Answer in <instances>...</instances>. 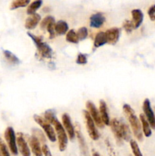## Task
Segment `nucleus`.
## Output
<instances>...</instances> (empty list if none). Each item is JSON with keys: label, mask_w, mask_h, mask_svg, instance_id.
<instances>
[{"label": "nucleus", "mask_w": 155, "mask_h": 156, "mask_svg": "<svg viewBox=\"0 0 155 156\" xmlns=\"http://www.w3.org/2000/svg\"><path fill=\"white\" fill-rule=\"evenodd\" d=\"M112 132L113 133V136H115V140H116L117 143L119 145H122L123 143V136L122 133V128L121 124H120V120H118L116 118L112 119L110 120V123H109Z\"/></svg>", "instance_id": "9d476101"}, {"label": "nucleus", "mask_w": 155, "mask_h": 156, "mask_svg": "<svg viewBox=\"0 0 155 156\" xmlns=\"http://www.w3.org/2000/svg\"><path fill=\"white\" fill-rule=\"evenodd\" d=\"M153 112H154V114H155V108H154V111H153Z\"/></svg>", "instance_id": "58836bf2"}, {"label": "nucleus", "mask_w": 155, "mask_h": 156, "mask_svg": "<svg viewBox=\"0 0 155 156\" xmlns=\"http://www.w3.org/2000/svg\"><path fill=\"white\" fill-rule=\"evenodd\" d=\"M68 31V25L65 21H57L55 24V32L58 35H65Z\"/></svg>", "instance_id": "aec40b11"}, {"label": "nucleus", "mask_w": 155, "mask_h": 156, "mask_svg": "<svg viewBox=\"0 0 155 156\" xmlns=\"http://www.w3.org/2000/svg\"><path fill=\"white\" fill-rule=\"evenodd\" d=\"M120 124H121L122 128V136L123 140H126L127 142H130L132 140V133H131L130 128L129 127V125L126 123L123 120H120Z\"/></svg>", "instance_id": "4be33fe9"}, {"label": "nucleus", "mask_w": 155, "mask_h": 156, "mask_svg": "<svg viewBox=\"0 0 155 156\" xmlns=\"http://www.w3.org/2000/svg\"><path fill=\"white\" fill-rule=\"evenodd\" d=\"M53 21H55L54 18L53 16H46L43 18V19L41 21L40 23V28L43 29V30H46V27L48 26V24L50 23L53 22Z\"/></svg>", "instance_id": "7c9ffc66"}, {"label": "nucleus", "mask_w": 155, "mask_h": 156, "mask_svg": "<svg viewBox=\"0 0 155 156\" xmlns=\"http://www.w3.org/2000/svg\"><path fill=\"white\" fill-rule=\"evenodd\" d=\"M66 41L68 42L71 43V44H78V38L77 33L74 31V30L71 29V30H68L66 34Z\"/></svg>", "instance_id": "bb28decb"}, {"label": "nucleus", "mask_w": 155, "mask_h": 156, "mask_svg": "<svg viewBox=\"0 0 155 156\" xmlns=\"http://www.w3.org/2000/svg\"><path fill=\"white\" fill-rule=\"evenodd\" d=\"M106 44H107V39H106V36L105 32H98V33L96 34L95 38H94V47H95V48H99V47L105 45Z\"/></svg>", "instance_id": "412c9836"}, {"label": "nucleus", "mask_w": 155, "mask_h": 156, "mask_svg": "<svg viewBox=\"0 0 155 156\" xmlns=\"http://www.w3.org/2000/svg\"><path fill=\"white\" fill-rule=\"evenodd\" d=\"M29 144L31 148L32 152L35 156H43L42 148L40 146V142L35 136H31L29 138Z\"/></svg>", "instance_id": "f3484780"}, {"label": "nucleus", "mask_w": 155, "mask_h": 156, "mask_svg": "<svg viewBox=\"0 0 155 156\" xmlns=\"http://www.w3.org/2000/svg\"><path fill=\"white\" fill-rule=\"evenodd\" d=\"M139 118H140L139 119L140 122H141V127H142L143 133H144V135L146 137H150L152 134L151 127H150L147 120L146 119L144 114H140Z\"/></svg>", "instance_id": "6ab92c4d"}, {"label": "nucleus", "mask_w": 155, "mask_h": 156, "mask_svg": "<svg viewBox=\"0 0 155 156\" xmlns=\"http://www.w3.org/2000/svg\"><path fill=\"white\" fill-rule=\"evenodd\" d=\"M24 136L22 133H17V146L22 156H30V150L28 144L24 139Z\"/></svg>", "instance_id": "9b49d317"}, {"label": "nucleus", "mask_w": 155, "mask_h": 156, "mask_svg": "<svg viewBox=\"0 0 155 156\" xmlns=\"http://www.w3.org/2000/svg\"><path fill=\"white\" fill-rule=\"evenodd\" d=\"M3 55L6 60L12 65H18L20 63V59L15 56V54L10 52L9 50H3Z\"/></svg>", "instance_id": "5701e85b"}, {"label": "nucleus", "mask_w": 155, "mask_h": 156, "mask_svg": "<svg viewBox=\"0 0 155 156\" xmlns=\"http://www.w3.org/2000/svg\"><path fill=\"white\" fill-rule=\"evenodd\" d=\"M123 111L129 120L130 126L132 127V131H133L134 136L136 137V139L139 141H142L143 140V133L142 127H141V122L138 118V117L135 114V111L132 109L130 105L125 104L122 107Z\"/></svg>", "instance_id": "f257e3e1"}, {"label": "nucleus", "mask_w": 155, "mask_h": 156, "mask_svg": "<svg viewBox=\"0 0 155 156\" xmlns=\"http://www.w3.org/2000/svg\"><path fill=\"white\" fill-rule=\"evenodd\" d=\"M143 111L144 113L146 119L148 121L150 127L155 129V114L153 109L151 108L150 101L148 98H146L143 102Z\"/></svg>", "instance_id": "6e6552de"}, {"label": "nucleus", "mask_w": 155, "mask_h": 156, "mask_svg": "<svg viewBox=\"0 0 155 156\" xmlns=\"http://www.w3.org/2000/svg\"><path fill=\"white\" fill-rule=\"evenodd\" d=\"M0 155L1 156H10L7 146L3 143V141H2L0 143Z\"/></svg>", "instance_id": "f704fd0d"}, {"label": "nucleus", "mask_w": 155, "mask_h": 156, "mask_svg": "<svg viewBox=\"0 0 155 156\" xmlns=\"http://www.w3.org/2000/svg\"><path fill=\"white\" fill-rule=\"evenodd\" d=\"M88 62V58L85 54L83 53H79L77 59H76V63L79 64V65H84Z\"/></svg>", "instance_id": "72a5a7b5"}, {"label": "nucleus", "mask_w": 155, "mask_h": 156, "mask_svg": "<svg viewBox=\"0 0 155 156\" xmlns=\"http://www.w3.org/2000/svg\"><path fill=\"white\" fill-rule=\"evenodd\" d=\"M4 136L11 152H12L14 155H18V146H17L16 134H15V130H14L13 128L11 127V126H9V127L5 129V131Z\"/></svg>", "instance_id": "423d86ee"}, {"label": "nucleus", "mask_w": 155, "mask_h": 156, "mask_svg": "<svg viewBox=\"0 0 155 156\" xmlns=\"http://www.w3.org/2000/svg\"><path fill=\"white\" fill-rule=\"evenodd\" d=\"M83 115L84 117L85 123H86L87 130H88V135L93 140H98L100 138V133L96 127V124L93 120L92 117L90 115L88 111H83Z\"/></svg>", "instance_id": "39448f33"}, {"label": "nucleus", "mask_w": 155, "mask_h": 156, "mask_svg": "<svg viewBox=\"0 0 155 156\" xmlns=\"http://www.w3.org/2000/svg\"><path fill=\"white\" fill-rule=\"evenodd\" d=\"M76 33H77L78 41H84V40L86 39L88 35V28L85 27H81L78 30V31Z\"/></svg>", "instance_id": "c756f323"}, {"label": "nucleus", "mask_w": 155, "mask_h": 156, "mask_svg": "<svg viewBox=\"0 0 155 156\" xmlns=\"http://www.w3.org/2000/svg\"><path fill=\"white\" fill-rule=\"evenodd\" d=\"M29 2H30V0H14L11 5L10 9L11 10H15L18 8L26 7L29 5Z\"/></svg>", "instance_id": "a878e982"}, {"label": "nucleus", "mask_w": 155, "mask_h": 156, "mask_svg": "<svg viewBox=\"0 0 155 156\" xmlns=\"http://www.w3.org/2000/svg\"><path fill=\"white\" fill-rule=\"evenodd\" d=\"M55 21L50 23L48 24V26L46 27V30L48 31L49 34H50V39H53L56 37V32H55Z\"/></svg>", "instance_id": "473e14b6"}, {"label": "nucleus", "mask_w": 155, "mask_h": 156, "mask_svg": "<svg viewBox=\"0 0 155 156\" xmlns=\"http://www.w3.org/2000/svg\"><path fill=\"white\" fill-rule=\"evenodd\" d=\"M93 156H100V154L98 153V152H94V153H93Z\"/></svg>", "instance_id": "4c0bfd02"}, {"label": "nucleus", "mask_w": 155, "mask_h": 156, "mask_svg": "<svg viewBox=\"0 0 155 156\" xmlns=\"http://www.w3.org/2000/svg\"><path fill=\"white\" fill-rule=\"evenodd\" d=\"M147 14H148L149 18L151 21H155V5H153L149 8Z\"/></svg>", "instance_id": "c9c22d12"}, {"label": "nucleus", "mask_w": 155, "mask_h": 156, "mask_svg": "<svg viewBox=\"0 0 155 156\" xmlns=\"http://www.w3.org/2000/svg\"><path fill=\"white\" fill-rule=\"evenodd\" d=\"M27 35L31 38L32 41H33V44L36 45V48H37L38 52L40 53V56L43 58H52L53 56V50L51 47L47 44L46 43L43 41L42 37H37L36 35L33 34L31 33L27 32Z\"/></svg>", "instance_id": "f03ea898"}, {"label": "nucleus", "mask_w": 155, "mask_h": 156, "mask_svg": "<svg viewBox=\"0 0 155 156\" xmlns=\"http://www.w3.org/2000/svg\"><path fill=\"white\" fill-rule=\"evenodd\" d=\"M75 136H77L79 146H80V149L81 151V153L84 156H88V149L87 146L86 142H85L84 138L82 133L81 131L79 126H77L75 129Z\"/></svg>", "instance_id": "4468645a"}, {"label": "nucleus", "mask_w": 155, "mask_h": 156, "mask_svg": "<svg viewBox=\"0 0 155 156\" xmlns=\"http://www.w3.org/2000/svg\"><path fill=\"white\" fill-rule=\"evenodd\" d=\"M130 156H131V155H130Z\"/></svg>", "instance_id": "ea45409f"}, {"label": "nucleus", "mask_w": 155, "mask_h": 156, "mask_svg": "<svg viewBox=\"0 0 155 156\" xmlns=\"http://www.w3.org/2000/svg\"><path fill=\"white\" fill-rule=\"evenodd\" d=\"M122 27L127 33H131L135 29L133 22H132V21H130V20H126L123 22Z\"/></svg>", "instance_id": "2f4dec72"}, {"label": "nucleus", "mask_w": 155, "mask_h": 156, "mask_svg": "<svg viewBox=\"0 0 155 156\" xmlns=\"http://www.w3.org/2000/svg\"><path fill=\"white\" fill-rule=\"evenodd\" d=\"M44 119H45L46 121H48L51 125H53V123H54L56 120H58L57 117H56V112L52 109L47 110V111H46L45 112H44Z\"/></svg>", "instance_id": "393cba45"}, {"label": "nucleus", "mask_w": 155, "mask_h": 156, "mask_svg": "<svg viewBox=\"0 0 155 156\" xmlns=\"http://www.w3.org/2000/svg\"><path fill=\"white\" fill-rule=\"evenodd\" d=\"M53 126L56 130V134L57 136L58 141H59V149L61 152H64L66 149L67 145H68V135L65 132L62 123L56 120L53 123Z\"/></svg>", "instance_id": "7ed1b4c3"}, {"label": "nucleus", "mask_w": 155, "mask_h": 156, "mask_svg": "<svg viewBox=\"0 0 155 156\" xmlns=\"http://www.w3.org/2000/svg\"><path fill=\"white\" fill-rule=\"evenodd\" d=\"M33 120H35L36 123L39 125L40 126L43 128V129L45 132L46 135L47 136L49 140L51 142H56V134L55 133L54 129L52 127V125L49 123L48 121L45 120L43 117H40L39 115H33Z\"/></svg>", "instance_id": "20e7f679"}, {"label": "nucleus", "mask_w": 155, "mask_h": 156, "mask_svg": "<svg viewBox=\"0 0 155 156\" xmlns=\"http://www.w3.org/2000/svg\"><path fill=\"white\" fill-rule=\"evenodd\" d=\"M40 20L41 17L39 14H33V15H30L26 19L24 26H25L26 29H27V30H33V29H34L37 26V24H39Z\"/></svg>", "instance_id": "dca6fc26"}, {"label": "nucleus", "mask_w": 155, "mask_h": 156, "mask_svg": "<svg viewBox=\"0 0 155 156\" xmlns=\"http://www.w3.org/2000/svg\"><path fill=\"white\" fill-rule=\"evenodd\" d=\"M132 22H133L135 29L138 28L142 24L144 20V14L140 9H134L132 11Z\"/></svg>", "instance_id": "a211bd4d"}, {"label": "nucleus", "mask_w": 155, "mask_h": 156, "mask_svg": "<svg viewBox=\"0 0 155 156\" xmlns=\"http://www.w3.org/2000/svg\"><path fill=\"white\" fill-rule=\"evenodd\" d=\"M107 39V44L115 45L119 41L121 34V30L119 27H112L105 32Z\"/></svg>", "instance_id": "f8f14e48"}, {"label": "nucleus", "mask_w": 155, "mask_h": 156, "mask_svg": "<svg viewBox=\"0 0 155 156\" xmlns=\"http://www.w3.org/2000/svg\"><path fill=\"white\" fill-rule=\"evenodd\" d=\"M129 143H130L131 149H132L134 156H143L141 150H140L139 146H138L136 141H135L134 140H131Z\"/></svg>", "instance_id": "c85d7f7f"}, {"label": "nucleus", "mask_w": 155, "mask_h": 156, "mask_svg": "<svg viewBox=\"0 0 155 156\" xmlns=\"http://www.w3.org/2000/svg\"><path fill=\"white\" fill-rule=\"evenodd\" d=\"M42 152H43V155L44 156H53L52 155L50 149H49V147L46 146V145L44 144L43 146H42Z\"/></svg>", "instance_id": "e433bc0d"}, {"label": "nucleus", "mask_w": 155, "mask_h": 156, "mask_svg": "<svg viewBox=\"0 0 155 156\" xmlns=\"http://www.w3.org/2000/svg\"><path fill=\"white\" fill-rule=\"evenodd\" d=\"M86 108L87 111L89 112L90 115H91L93 120L95 123L96 126H97L100 128H103L104 123H103L101 117H100V111L97 109V107L95 106V105L92 101H88L86 103Z\"/></svg>", "instance_id": "0eeeda50"}, {"label": "nucleus", "mask_w": 155, "mask_h": 156, "mask_svg": "<svg viewBox=\"0 0 155 156\" xmlns=\"http://www.w3.org/2000/svg\"><path fill=\"white\" fill-rule=\"evenodd\" d=\"M43 4V1L42 0H35L34 2L31 3L30 5L27 7V15H33V14L36 13V11L41 7Z\"/></svg>", "instance_id": "b1692460"}, {"label": "nucleus", "mask_w": 155, "mask_h": 156, "mask_svg": "<svg viewBox=\"0 0 155 156\" xmlns=\"http://www.w3.org/2000/svg\"><path fill=\"white\" fill-rule=\"evenodd\" d=\"M62 126H63L65 130L66 131L68 137L69 138V140H73L75 137V129H74V126H73L70 116L68 114H63L62 116Z\"/></svg>", "instance_id": "1a4fd4ad"}, {"label": "nucleus", "mask_w": 155, "mask_h": 156, "mask_svg": "<svg viewBox=\"0 0 155 156\" xmlns=\"http://www.w3.org/2000/svg\"><path fill=\"white\" fill-rule=\"evenodd\" d=\"M106 18L104 15L100 12L94 14L90 18V26L94 28H100V27L103 25Z\"/></svg>", "instance_id": "ddd939ff"}, {"label": "nucleus", "mask_w": 155, "mask_h": 156, "mask_svg": "<svg viewBox=\"0 0 155 156\" xmlns=\"http://www.w3.org/2000/svg\"><path fill=\"white\" fill-rule=\"evenodd\" d=\"M32 136L36 137L41 143H44L46 142L45 136L43 133L42 131L40 130L39 129H36V128L32 129Z\"/></svg>", "instance_id": "cd10ccee"}, {"label": "nucleus", "mask_w": 155, "mask_h": 156, "mask_svg": "<svg viewBox=\"0 0 155 156\" xmlns=\"http://www.w3.org/2000/svg\"><path fill=\"white\" fill-rule=\"evenodd\" d=\"M99 111H100V117H101V119L103 120L104 125L109 126L110 119H109V113H108V108L107 105H106V103L103 100L100 101V108H99Z\"/></svg>", "instance_id": "2eb2a0df"}]
</instances>
